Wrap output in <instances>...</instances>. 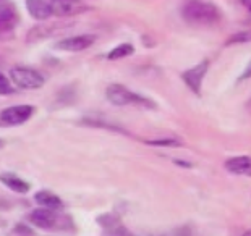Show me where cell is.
Here are the masks:
<instances>
[{"label": "cell", "instance_id": "4", "mask_svg": "<svg viewBox=\"0 0 251 236\" xmlns=\"http://www.w3.org/2000/svg\"><path fill=\"white\" fill-rule=\"evenodd\" d=\"M10 79L15 86L21 89H39L44 86V76L34 68L15 67L10 70Z\"/></svg>", "mask_w": 251, "mask_h": 236}, {"label": "cell", "instance_id": "7", "mask_svg": "<svg viewBox=\"0 0 251 236\" xmlns=\"http://www.w3.org/2000/svg\"><path fill=\"white\" fill-rule=\"evenodd\" d=\"M96 37L91 34H81V36H72L67 39L58 41L55 44V49L58 50H67V52H81L88 49L94 44Z\"/></svg>", "mask_w": 251, "mask_h": 236}, {"label": "cell", "instance_id": "9", "mask_svg": "<svg viewBox=\"0 0 251 236\" xmlns=\"http://www.w3.org/2000/svg\"><path fill=\"white\" fill-rule=\"evenodd\" d=\"M52 8H54V15H60V17L76 15L88 10L83 0H55L52 2Z\"/></svg>", "mask_w": 251, "mask_h": 236}, {"label": "cell", "instance_id": "5", "mask_svg": "<svg viewBox=\"0 0 251 236\" xmlns=\"http://www.w3.org/2000/svg\"><path fill=\"white\" fill-rule=\"evenodd\" d=\"M33 114H34V107L28 104L8 107V109L0 112V128L18 126L21 123L28 121Z\"/></svg>", "mask_w": 251, "mask_h": 236}, {"label": "cell", "instance_id": "21", "mask_svg": "<svg viewBox=\"0 0 251 236\" xmlns=\"http://www.w3.org/2000/svg\"><path fill=\"white\" fill-rule=\"evenodd\" d=\"M242 236H251V230H247V232H245Z\"/></svg>", "mask_w": 251, "mask_h": 236}, {"label": "cell", "instance_id": "6", "mask_svg": "<svg viewBox=\"0 0 251 236\" xmlns=\"http://www.w3.org/2000/svg\"><path fill=\"white\" fill-rule=\"evenodd\" d=\"M207 70H209V62L202 60L198 65L191 67L190 70L181 73V79L185 81V84L191 89V93H195L196 95L201 94V88H202V79H204Z\"/></svg>", "mask_w": 251, "mask_h": 236}, {"label": "cell", "instance_id": "20", "mask_svg": "<svg viewBox=\"0 0 251 236\" xmlns=\"http://www.w3.org/2000/svg\"><path fill=\"white\" fill-rule=\"evenodd\" d=\"M247 109H248V110L251 112V99H250V100L247 102Z\"/></svg>", "mask_w": 251, "mask_h": 236}, {"label": "cell", "instance_id": "15", "mask_svg": "<svg viewBox=\"0 0 251 236\" xmlns=\"http://www.w3.org/2000/svg\"><path fill=\"white\" fill-rule=\"evenodd\" d=\"M146 144L154 147H178L180 142L177 139H152V141H146Z\"/></svg>", "mask_w": 251, "mask_h": 236}, {"label": "cell", "instance_id": "14", "mask_svg": "<svg viewBox=\"0 0 251 236\" xmlns=\"http://www.w3.org/2000/svg\"><path fill=\"white\" fill-rule=\"evenodd\" d=\"M133 53H135V47H133L131 44H120L107 53V58L109 60H119V58L130 57V55H133Z\"/></svg>", "mask_w": 251, "mask_h": 236}, {"label": "cell", "instance_id": "19", "mask_svg": "<svg viewBox=\"0 0 251 236\" xmlns=\"http://www.w3.org/2000/svg\"><path fill=\"white\" fill-rule=\"evenodd\" d=\"M240 3H242V5H243V7H245V8H247V10H248V12L251 13V0H240Z\"/></svg>", "mask_w": 251, "mask_h": 236}, {"label": "cell", "instance_id": "2", "mask_svg": "<svg viewBox=\"0 0 251 236\" xmlns=\"http://www.w3.org/2000/svg\"><path fill=\"white\" fill-rule=\"evenodd\" d=\"M105 97L117 107H124V105H141L146 109H156V104L152 100H149L143 95L133 93L128 88L122 84H110L107 91H105Z\"/></svg>", "mask_w": 251, "mask_h": 236}, {"label": "cell", "instance_id": "18", "mask_svg": "<svg viewBox=\"0 0 251 236\" xmlns=\"http://www.w3.org/2000/svg\"><path fill=\"white\" fill-rule=\"evenodd\" d=\"M248 78H251V62L248 63L247 67H245V70H243V73L240 74V81H245V79H248Z\"/></svg>", "mask_w": 251, "mask_h": 236}, {"label": "cell", "instance_id": "1", "mask_svg": "<svg viewBox=\"0 0 251 236\" xmlns=\"http://www.w3.org/2000/svg\"><path fill=\"white\" fill-rule=\"evenodd\" d=\"M181 17L190 24L209 26L221 20V10L204 0H188L181 8Z\"/></svg>", "mask_w": 251, "mask_h": 236}, {"label": "cell", "instance_id": "23", "mask_svg": "<svg viewBox=\"0 0 251 236\" xmlns=\"http://www.w3.org/2000/svg\"><path fill=\"white\" fill-rule=\"evenodd\" d=\"M50 2H55V0H50Z\"/></svg>", "mask_w": 251, "mask_h": 236}, {"label": "cell", "instance_id": "11", "mask_svg": "<svg viewBox=\"0 0 251 236\" xmlns=\"http://www.w3.org/2000/svg\"><path fill=\"white\" fill-rule=\"evenodd\" d=\"M18 21V12L12 3L0 2V28L10 29Z\"/></svg>", "mask_w": 251, "mask_h": 236}, {"label": "cell", "instance_id": "12", "mask_svg": "<svg viewBox=\"0 0 251 236\" xmlns=\"http://www.w3.org/2000/svg\"><path fill=\"white\" fill-rule=\"evenodd\" d=\"M34 201L39 204L41 207L54 209V211H62L63 209V201L57 194L50 191H39L34 194Z\"/></svg>", "mask_w": 251, "mask_h": 236}, {"label": "cell", "instance_id": "17", "mask_svg": "<svg viewBox=\"0 0 251 236\" xmlns=\"http://www.w3.org/2000/svg\"><path fill=\"white\" fill-rule=\"evenodd\" d=\"M12 93H13V88H12V84H10V79H7L2 73H0V95L12 94Z\"/></svg>", "mask_w": 251, "mask_h": 236}, {"label": "cell", "instance_id": "3", "mask_svg": "<svg viewBox=\"0 0 251 236\" xmlns=\"http://www.w3.org/2000/svg\"><path fill=\"white\" fill-rule=\"evenodd\" d=\"M65 220L67 218L62 215L60 211H54V209L47 207L36 209L29 215V222L41 230H63L67 228Z\"/></svg>", "mask_w": 251, "mask_h": 236}, {"label": "cell", "instance_id": "22", "mask_svg": "<svg viewBox=\"0 0 251 236\" xmlns=\"http://www.w3.org/2000/svg\"><path fill=\"white\" fill-rule=\"evenodd\" d=\"M2 146H3V142H2V141H0V147H2Z\"/></svg>", "mask_w": 251, "mask_h": 236}, {"label": "cell", "instance_id": "13", "mask_svg": "<svg viewBox=\"0 0 251 236\" xmlns=\"http://www.w3.org/2000/svg\"><path fill=\"white\" fill-rule=\"evenodd\" d=\"M0 183H3L8 189L20 192V194H25V192L29 191V185L13 173H0Z\"/></svg>", "mask_w": 251, "mask_h": 236}, {"label": "cell", "instance_id": "8", "mask_svg": "<svg viewBox=\"0 0 251 236\" xmlns=\"http://www.w3.org/2000/svg\"><path fill=\"white\" fill-rule=\"evenodd\" d=\"M224 167L232 175L238 176H250L251 178V157L250 155H235L226 160Z\"/></svg>", "mask_w": 251, "mask_h": 236}, {"label": "cell", "instance_id": "10", "mask_svg": "<svg viewBox=\"0 0 251 236\" xmlns=\"http://www.w3.org/2000/svg\"><path fill=\"white\" fill-rule=\"evenodd\" d=\"M26 8H28L31 17L41 21H44L54 15L52 2H47V0H26Z\"/></svg>", "mask_w": 251, "mask_h": 236}, {"label": "cell", "instance_id": "16", "mask_svg": "<svg viewBox=\"0 0 251 236\" xmlns=\"http://www.w3.org/2000/svg\"><path fill=\"white\" fill-rule=\"evenodd\" d=\"M248 41H251V33H248V31H245V33H238V34H233L232 37H228L227 46H230V44H238V42H248Z\"/></svg>", "mask_w": 251, "mask_h": 236}]
</instances>
